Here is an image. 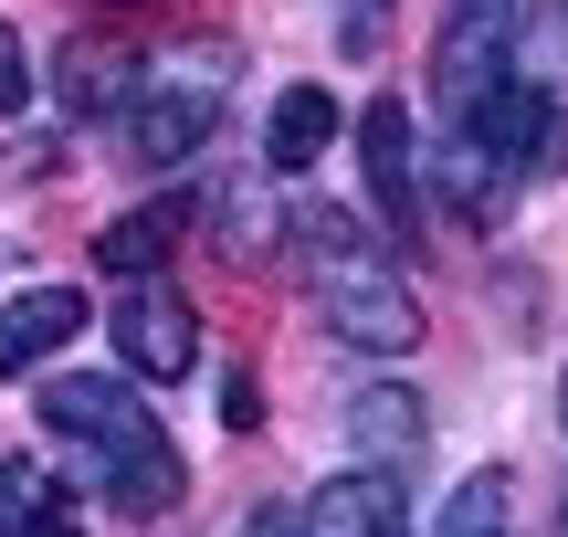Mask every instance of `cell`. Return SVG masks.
<instances>
[{
    "instance_id": "obj_19",
    "label": "cell",
    "mask_w": 568,
    "mask_h": 537,
    "mask_svg": "<svg viewBox=\"0 0 568 537\" xmlns=\"http://www.w3.org/2000/svg\"><path fill=\"white\" fill-rule=\"evenodd\" d=\"M337 42L347 53H379V0H337Z\"/></svg>"
},
{
    "instance_id": "obj_5",
    "label": "cell",
    "mask_w": 568,
    "mask_h": 537,
    "mask_svg": "<svg viewBox=\"0 0 568 537\" xmlns=\"http://www.w3.org/2000/svg\"><path fill=\"white\" fill-rule=\"evenodd\" d=\"M116 358L159 391V379H180L190 358H201V327H190V295L169 285V274H126V295H116Z\"/></svg>"
},
{
    "instance_id": "obj_9",
    "label": "cell",
    "mask_w": 568,
    "mask_h": 537,
    "mask_svg": "<svg viewBox=\"0 0 568 537\" xmlns=\"http://www.w3.org/2000/svg\"><path fill=\"white\" fill-rule=\"evenodd\" d=\"M337 138H347V105L326 95V84H284L274 116H264V169H274V180H295V169H316Z\"/></svg>"
},
{
    "instance_id": "obj_1",
    "label": "cell",
    "mask_w": 568,
    "mask_h": 537,
    "mask_svg": "<svg viewBox=\"0 0 568 537\" xmlns=\"http://www.w3.org/2000/svg\"><path fill=\"white\" fill-rule=\"evenodd\" d=\"M32 412H42V433H53V443H74V454H84V485H105L126 517H169V506L190 496L180 443L159 433V412H148L126 379L63 369V379H42Z\"/></svg>"
},
{
    "instance_id": "obj_4",
    "label": "cell",
    "mask_w": 568,
    "mask_h": 537,
    "mask_svg": "<svg viewBox=\"0 0 568 537\" xmlns=\"http://www.w3.org/2000/svg\"><path fill=\"white\" fill-rule=\"evenodd\" d=\"M516 11L527 0H443V21H432V95H443L453 126L516 74Z\"/></svg>"
},
{
    "instance_id": "obj_12",
    "label": "cell",
    "mask_w": 568,
    "mask_h": 537,
    "mask_svg": "<svg viewBox=\"0 0 568 537\" xmlns=\"http://www.w3.org/2000/svg\"><path fill=\"white\" fill-rule=\"evenodd\" d=\"M422 169L443 180L453 222H495V211H506V169H495V159H485L474 138H453V148H422Z\"/></svg>"
},
{
    "instance_id": "obj_13",
    "label": "cell",
    "mask_w": 568,
    "mask_h": 537,
    "mask_svg": "<svg viewBox=\"0 0 568 537\" xmlns=\"http://www.w3.org/2000/svg\"><path fill=\"white\" fill-rule=\"evenodd\" d=\"M169 243H180V211L148 201V211H116V222L95 232V264H105V274H159Z\"/></svg>"
},
{
    "instance_id": "obj_10",
    "label": "cell",
    "mask_w": 568,
    "mask_h": 537,
    "mask_svg": "<svg viewBox=\"0 0 568 537\" xmlns=\"http://www.w3.org/2000/svg\"><path fill=\"white\" fill-rule=\"evenodd\" d=\"M295 517H305V537H400V485L368 475V464H347V475H326Z\"/></svg>"
},
{
    "instance_id": "obj_11",
    "label": "cell",
    "mask_w": 568,
    "mask_h": 537,
    "mask_svg": "<svg viewBox=\"0 0 568 537\" xmlns=\"http://www.w3.org/2000/svg\"><path fill=\"white\" fill-rule=\"evenodd\" d=\"M211 243H222V264H264V253L284 243L274 169H232V180L211 190Z\"/></svg>"
},
{
    "instance_id": "obj_17",
    "label": "cell",
    "mask_w": 568,
    "mask_h": 537,
    "mask_svg": "<svg viewBox=\"0 0 568 537\" xmlns=\"http://www.w3.org/2000/svg\"><path fill=\"white\" fill-rule=\"evenodd\" d=\"M264 422V379L253 369H222V433H253Z\"/></svg>"
},
{
    "instance_id": "obj_21",
    "label": "cell",
    "mask_w": 568,
    "mask_h": 537,
    "mask_svg": "<svg viewBox=\"0 0 568 537\" xmlns=\"http://www.w3.org/2000/svg\"><path fill=\"white\" fill-rule=\"evenodd\" d=\"M558 433H568V379H558Z\"/></svg>"
},
{
    "instance_id": "obj_3",
    "label": "cell",
    "mask_w": 568,
    "mask_h": 537,
    "mask_svg": "<svg viewBox=\"0 0 568 537\" xmlns=\"http://www.w3.org/2000/svg\"><path fill=\"white\" fill-rule=\"evenodd\" d=\"M232 84H243V42H222V32H190V42H169L159 63H138V84H126V105H116L126 159L138 169H190L222 138Z\"/></svg>"
},
{
    "instance_id": "obj_6",
    "label": "cell",
    "mask_w": 568,
    "mask_h": 537,
    "mask_svg": "<svg viewBox=\"0 0 568 537\" xmlns=\"http://www.w3.org/2000/svg\"><path fill=\"white\" fill-rule=\"evenodd\" d=\"M358 159H368V201H379V222L410 243V232H422V126H410L400 95H368L358 105Z\"/></svg>"
},
{
    "instance_id": "obj_2",
    "label": "cell",
    "mask_w": 568,
    "mask_h": 537,
    "mask_svg": "<svg viewBox=\"0 0 568 537\" xmlns=\"http://www.w3.org/2000/svg\"><path fill=\"white\" fill-rule=\"evenodd\" d=\"M284 232L305 243V274H316V327L337 337V348L400 358L410 337H422V295H410L400 253H389L358 211H326V201H316V211H295Z\"/></svg>"
},
{
    "instance_id": "obj_15",
    "label": "cell",
    "mask_w": 568,
    "mask_h": 537,
    "mask_svg": "<svg viewBox=\"0 0 568 537\" xmlns=\"http://www.w3.org/2000/svg\"><path fill=\"white\" fill-rule=\"evenodd\" d=\"M32 105V53H21V32L0 21V116H21Z\"/></svg>"
},
{
    "instance_id": "obj_20",
    "label": "cell",
    "mask_w": 568,
    "mask_h": 537,
    "mask_svg": "<svg viewBox=\"0 0 568 537\" xmlns=\"http://www.w3.org/2000/svg\"><path fill=\"white\" fill-rule=\"evenodd\" d=\"M243 537H305V517H295V506H253V527Z\"/></svg>"
},
{
    "instance_id": "obj_7",
    "label": "cell",
    "mask_w": 568,
    "mask_h": 537,
    "mask_svg": "<svg viewBox=\"0 0 568 537\" xmlns=\"http://www.w3.org/2000/svg\"><path fill=\"white\" fill-rule=\"evenodd\" d=\"M347 454L368 464V475H410V464L432 454V412L410 379H368V391H347Z\"/></svg>"
},
{
    "instance_id": "obj_18",
    "label": "cell",
    "mask_w": 568,
    "mask_h": 537,
    "mask_svg": "<svg viewBox=\"0 0 568 537\" xmlns=\"http://www.w3.org/2000/svg\"><path fill=\"white\" fill-rule=\"evenodd\" d=\"M32 496H53V485H42V475H32L21 454H0V527H11V517H21Z\"/></svg>"
},
{
    "instance_id": "obj_16",
    "label": "cell",
    "mask_w": 568,
    "mask_h": 537,
    "mask_svg": "<svg viewBox=\"0 0 568 537\" xmlns=\"http://www.w3.org/2000/svg\"><path fill=\"white\" fill-rule=\"evenodd\" d=\"M0 537H84V517H74L63 496H32V506H21V517L0 527Z\"/></svg>"
},
{
    "instance_id": "obj_14",
    "label": "cell",
    "mask_w": 568,
    "mask_h": 537,
    "mask_svg": "<svg viewBox=\"0 0 568 537\" xmlns=\"http://www.w3.org/2000/svg\"><path fill=\"white\" fill-rule=\"evenodd\" d=\"M432 537H506V475H464L453 506L432 517Z\"/></svg>"
},
{
    "instance_id": "obj_8",
    "label": "cell",
    "mask_w": 568,
    "mask_h": 537,
    "mask_svg": "<svg viewBox=\"0 0 568 537\" xmlns=\"http://www.w3.org/2000/svg\"><path fill=\"white\" fill-rule=\"evenodd\" d=\"M74 327H84L74 285H21L11 306H0V379H32L53 348H74Z\"/></svg>"
}]
</instances>
